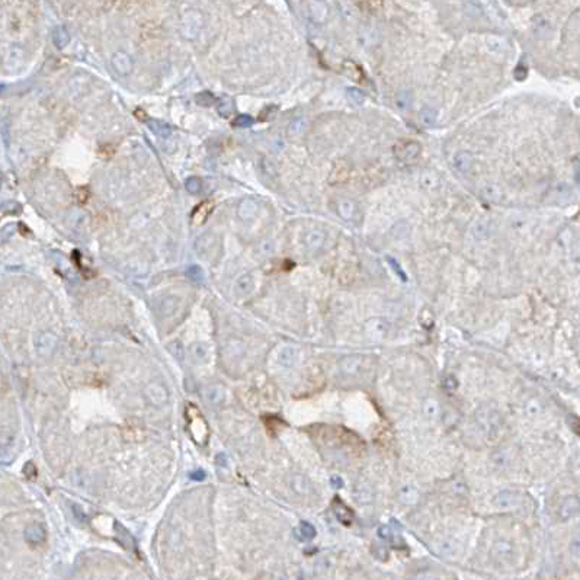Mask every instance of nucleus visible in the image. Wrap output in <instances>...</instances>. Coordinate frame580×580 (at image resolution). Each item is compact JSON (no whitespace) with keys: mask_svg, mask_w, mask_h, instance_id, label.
I'll list each match as a JSON object with an SVG mask.
<instances>
[{"mask_svg":"<svg viewBox=\"0 0 580 580\" xmlns=\"http://www.w3.org/2000/svg\"><path fill=\"white\" fill-rule=\"evenodd\" d=\"M214 207H216V205H214V201H211V199L202 201V202L192 211L191 224H192L194 227L202 226V224L208 220V217L211 216V214H212Z\"/></svg>","mask_w":580,"mask_h":580,"instance_id":"f257e3e1","label":"nucleus"},{"mask_svg":"<svg viewBox=\"0 0 580 580\" xmlns=\"http://www.w3.org/2000/svg\"><path fill=\"white\" fill-rule=\"evenodd\" d=\"M403 144H405V147L397 146V150H403V153H397V155H399V158H400L402 160H410V159H415V158L419 155L420 146H419L417 143L405 141Z\"/></svg>","mask_w":580,"mask_h":580,"instance_id":"f03ea898","label":"nucleus"},{"mask_svg":"<svg viewBox=\"0 0 580 580\" xmlns=\"http://www.w3.org/2000/svg\"><path fill=\"white\" fill-rule=\"evenodd\" d=\"M332 486H333L334 488L342 487V486H344V481H342L339 477H332Z\"/></svg>","mask_w":580,"mask_h":580,"instance_id":"20e7f679","label":"nucleus"},{"mask_svg":"<svg viewBox=\"0 0 580 580\" xmlns=\"http://www.w3.org/2000/svg\"><path fill=\"white\" fill-rule=\"evenodd\" d=\"M300 534L302 535V537H301L302 541H307V540H312V538L316 535V530H314L310 524L302 522L301 527H300Z\"/></svg>","mask_w":580,"mask_h":580,"instance_id":"7ed1b4c3","label":"nucleus"}]
</instances>
